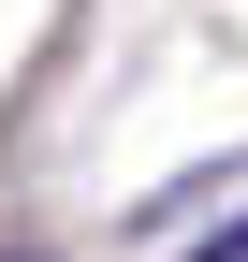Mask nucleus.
I'll return each instance as SVG.
<instances>
[{
    "mask_svg": "<svg viewBox=\"0 0 248 262\" xmlns=\"http://www.w3.org/2000/svg\"><path fill=\"white\" fill-rule=\"evenodd\" d=\"M175 262H248V204L219 219V233H190V248H175Z\"/></svg>",
    "mask_w": 248,
    "mask_h": 262,
    "instance_id": "obj_1",
    "label": "nucleus"
},
{
    "mask_svg": "<svg viewBox=\"0 0 248 262\" xmlns=\"http://www.w3.org/2000/svg\"><path fill=\"white\" fill-rule=\"evenodd\" d=\"M0 262H29V248H0Z\"/></svg>",
    "mask_w": 248,
    "mask_h": 262,
    "instance_id": "obj_2",
    "label": "nucleus"
}]
</instances>
